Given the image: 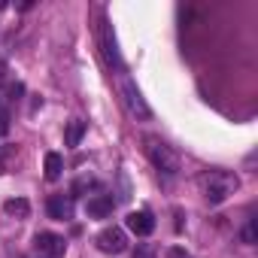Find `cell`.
Returning a JSON list of instances; mask_svg holds the SVG:
<instances>
[{"label": "cell", "mask_w": 258, "mask_h": 258, "mask_svg": "<svg viewBox=\"0 0 258 258\" xmlns=\"http://www.w3.org/2000/svg\"><path fill=\"white\" fill-rule=\"evenodd\" d=\"M237 188H240V179L231 170H207L201 176V191L210 204H225Z\"/></svg>", "instance_id": "6da1fadb"}, {"label": "cell", "mask_w": 258, "mask_h": 258, "mask_svg": "<svg viewBox=\"0 0 258 258\" xmlns=\"http://www.w3.org/2000/svg\"><path fill=\"white\" fill-rule=\"evenodd\" d=\"M146 146V158L158 167V170H164V173H176L179 167H182V161H179V155H176V149L173 146H167L161 137H146L143 140Z\"/></svg>", "instance_id": "7a4b0ae2"}, {"label": "cell", "mask_w": 258, "mask_h": 258, "mask_svg": "<svg viewBox=\"0 0 258 258\" xmlns=\"http://www.w3.org/2000/svg\"><path fill=\"white\" fill-rule=\"evenodd\" d=\"M118 94H121V103H124V109L131 112L134 118H152V109H149V103L143 100V94H140V88L127 79V76H118Z\"/></svg>", "instance_id": "3957f363"}, {"label": "cell", "mask_w": 258, "mask_h": 258, "mask_svg": "<svg viewBox=\"0 0 258 258\" xmlns=\"http://www.w3.org/2000/svg\"><path fill=\"white\" fill-rule=\"evenodd\" d=\"M97 46H100V55L109 67L121 70V55H118V43H115V34H112V25L106 19L97 22Z\"/></svg>", "instance_id": "277c9868"}, {"label": "cell", "mask_w": 258, "mask_h": 258, "mask_svg": "<svg viewBox=\"0 0 258 258\" xmlns=\"http://www.w3.org/2000/svg\"><path fill=\"white\" fill-rule=\"evenodd\" d=\"M94 243H97V249L106 252V255H121V252L127 249V237H124V231L115 228V225H112V228H103Z\"/></svg>", "instance_id": "5b68a950"}, {"label": "cell", "mask_w": 258, "mask_h": 258, "mask_svg": "<svg viewBox=\"0 0 258 258\" xmlns=\"http://www.w3.org/2000/svg\"><path fill=\"white\" fill-rule=\"evenodd\" d=\"M37 249L46 255V258H61L64 252H67V243H64V237H58V234H37Z\"/></svg>", "instance_id": "8992f818"}, {"label": "cell", "mask_w": 258, "mask_h": 258, "mask_svg": "<svg viewBox=\"0 0 258 258\" xmlns=\"http://www.w3.org/2000/svg\"><path fill=\"white\" fill-rule=\"evenodd\" d=\"M127 228H131L137 237H149L152 231H155V219L149 216V213H143V210H134V213H127Z\"/></svg>", "instance_id": "52a82bcc"}, {"label": "cell", "mask_w": 258, "mask_h": 258, "mask_svg": "<svg viewBox=\"0 0 258 258\" xmlns=\"http://www.w3.org/2000/svg\"><path fill=\"white\" fill-rule=\"evenodd\" d=\"M49 216H52V219H58V222L73 219V198H64V195L49 198Z\"/></svg>", "instance_id": "ba28073f"}, {"label": "cell", "mask_w": 258, "mask_h": 258, "mask_svg": "<svg viewBox=\"0 0 258 258\" xmlns=\"http://www.w3.org/2000/svg\"><path fill=\"white\" fill-rule=\"evenodd\" d=\"M112 198L109 195H94V198H88V204H85V210H88V216L91 219H106L109 213H112Z\"/></svg>", "instance_id": "9c48e42d"}, {"label": "cell", "mask_w": 258, "mask_h": 258, "mask_svg": "<svg viewBox=\"0 0 258 258\" xmlns=\"http://www.w3.org/2000/svg\"><path fill=\"white\" fill-rule=\"evenodd\" d=\"M82 137H85V121H79V118L67 121V131H64V143H67V146H79V143H82Z\"/></svg>", "instance_id": "30bf717a"}, {"label": "cell", "mask_w": 258, "mask_h": 258, "mask_svg": "<svg viewBox=\"0 0 258 258\" xmlns=\"http://www.w3.org/2000/svg\"><path fill=\"white\" fill-rule=\"evenodd\" d=\"M4 213H10V216H16V219H28L31 204H28L25 198H10V201L4 204Z\"/></svg>", "instance_id": "8fae6325"}, {"label": "cell", "mask_w": 258, "mask_h": 258, "mask_svg": "<svg viewBox=\"0 0 258 258\" xmlns=\"http://www.w3.org/2000/svg\"><path fill=\"white\" fill-rule=\"evenodd\" d=\"M61 170H64L61 155H58V152H49V155H46V179H58Z\"/></svg>", "instance_id": "7c38bea8"}, {"label": "cell", "mask_w": 258, "mask_h": 258, "mask_svg": "<svg viewBox=\"0 0 258 258\" xmlns=\"http://www.w3.org/2000/svg\"><path fill=\"white\" fill-rule=\"evenodd\" d=\"M16 161V146H0V173H10Z\"/></svg>", "instance_id": "4fadbf2b"}, {"label": "cell", "mask_w": 258, "mask_h": 258, "mask_svg": "<svg viewBox=\"0 0 258 258\" xmlns=\"http://www.w3.org/2000/svg\"><path fill=\"white\" fill-rule=\"evenodd\" d=\"M94 185H97V179H91V176H79L76 185H73V191H85V188H94Z\"/></svg>", "instance_id": "5bb4252c"}, {"label": "cell", "mask_w": 258, "mask_h": 258, "mask_svg": "<svg viewBox=\"0 0 258 258\" xmlns=\"http://www.w3.org/2000/svg\"><path fill=\"white\" fill-rule=\"evenodd\" d=\"M243 243H255V219L246 222V228H243Z\"/></svg>", "instance_id": "9a60e30c"}, {"label": "cell", "mask_w": 258, "mask_h": 258, "mask_svg": "<svg viewBox=\"0 0 258 258\" xmlns=\"http://www.w3.org/2000/svg\"><path fill=\"white\" fill-rule=\"evenodd\" d=\"M134 258H155V249L143 243V246H137V252H134Z\"/></svg>", "instance_id": "2e32d148"}, {"label": "cell", "mask_w": 258, "mask_h": 258, "mask_svg": "<svg viewBox=\"0 0 258 258\" xmlns=\"http://www.w3.org/2000/svg\"><path fill=\"white\" fill-rule=\"evenodd\" d=\"M167 258H191V255H188L185 249H179V246H170V249H167Z\"/></svg>", "instance_id": "e0dca14e"}, {"label": "cell", "mask_w": 258, "mask_h": 258, "mask_svg": "<svg viewBox=\"0 0 258 258\" xmlns=\"http://www.w3.org/2000/svg\"><path fill=\"white\" fill-rule=\"evenodd\" d=\"M7 131H10V115L0 109V134H7Z\"/></svg>", "instance_id": "ac0fdd59"}, {"label": "cell", "mask_w": 258, "mask_h": 258, "mask_svg": "<svg viewBox=\"0 0 258 258\" xmlns=\"http://www.w3.org/2000/svg\"><path fill=\"white\" fill-rule=\"evenodd\" d=\"M4 79H7V64L0 61V82H4Z\"/></svg>", "instance_id": "d6986e66"}]
</instances>
